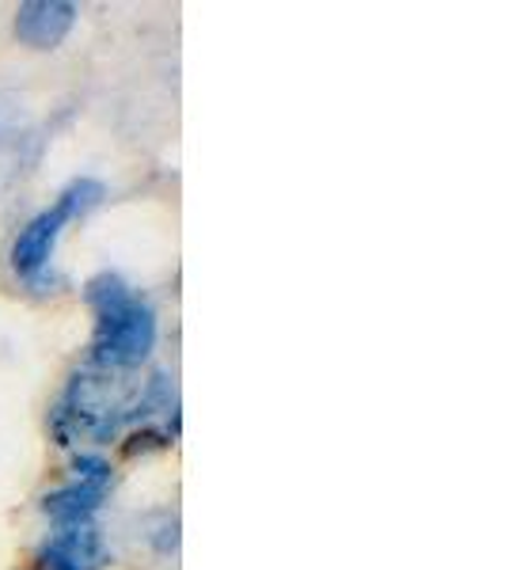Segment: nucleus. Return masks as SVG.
<instances>
[{
  "mask_svg": "<svg viewBox=\"0 0 505 570\" xmlns=\"http://www.w3.org/2000/svg\"><path fill=\"white\" fill-rule=\"evenodd\" d=\"M107 487L103 483H88V480H72L69 487H58L42 499V510L50 513L58 525H72V521H91V513L99 510Z\"/></svg>",
  "mask_w": 505,
  "mask_h": 570,
  "instance_id": "obj_5",
  "label": "nucleus"
},
{
  "mask_svg": "<svg viewBox=\"0 0 505 570\" xmlns=\"http://www.w3.org/2000/svg\"><path fill=\"white\" fill-rule=\"evenodd\" d=\"M88 305L96 312V365L133 370L156 346V312L118 274H99L88 285Z\"/></svg>",
  "mask_w": 505,
  "mask_h": 570,
  "instance_id": "obj_1",
  "label": "nucleus"
},
{
  "mask_svg": "<svg viewBox=\"0 0 505 570\" xmlns=\"http://www.w3.org/2000/svg\"><path fill=\"white\" fill-rule=\"evenodd\" d=\"M72 468H77V480L110 487V464H107V461H99V456H80V461L72 464Z\"/></svg>",
  "mask_w": 505,
  "mask_h": 570,
  "instance_id": "obj_6",
  "label": "nucleus"
},
{
  "mask_svg": "<svg viewBox=\"0 0 505 570\" xmlns=\"http://www.w3.org/2000/svg\"><path fill=\"white\" fill-rule=\"evenodd\" d=\"M72 23H77V4L69 0H27L16 12V39L34 50H53L66 42Z\"/></svg>",
  "mask_w": 505,
  "mask_h": 570,
  "instance_id": "obj_3",
  "label": "nucleus"
},
{
  "mask_svg": "<svg viewBox=\"0 0 505 570\" xmlns=\"http://www.w3.org/2000/svg\"><path fill=\"white\" fill-rule=\"evenodd\" d=\"M42 563L50 570H99L103 563V540L91 521L61 525L42 548Z\"/></svg>",
  "mask_w": 505,
  "mask_h": 570,
  "instance_id": "obj_4",
  "label": "nucleus"
},
{
  "mask_svg": "<svg viewBox=\"0 0 505 570\" xmlns=\"http://www.w3.org/2000/svg\"><path fill=\"white\" fill-rule=\"evenodd\" d=\"M99 202H103V183L99 179L69 183V187L61 190V198L53 202L50 209H42V214L16 236L12 271L27 282H39L46 274V266H50V255H53V247H58L61 228H66L72 217H85L88 209H96Z\"/></svg>",
  "mask_w": 505,
  "mask_h": 570,
  "instance_id": "obj_2",
  "label": "nucleus"
}]
</instances>
